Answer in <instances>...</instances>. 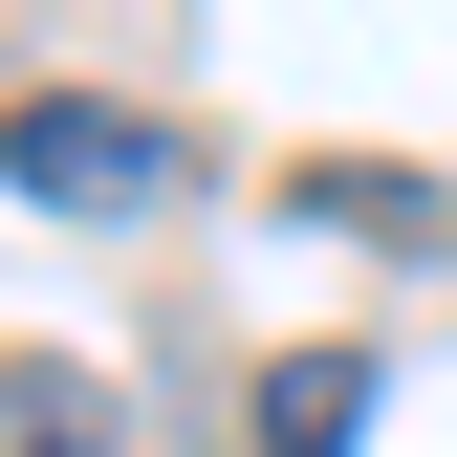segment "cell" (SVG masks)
I'll return each instance as SVG.
<instances>
[{"label":"cell","mask_w":457,"mask_h":457,"mask_svg":"<svg viewBox=\"0 0 457 457\" xmlns=\"http://www.w3.org/2000/svg\"><path fill=\"white\" fill-rule=\"evenodd\" d=\"M0 196H44V218H175V131L109 109V87H22L0 109Z\"/></svg>","instance_id":"6da1fadb"},{"label":"cell","mask_w":457,"mask_h":457,"mask_svg":"<svg viewBox=\"0 0 457 457\" xmlns=\"http://www.w3.org/2000/svg\"><path fill=\"white\" fill-rule=\"evenodd\" d=\"M283 218H305V240H370V262H436V240H457V196L414 175V153H305Z\"/></svg>","instance_id":"7a4b0ae2"},{"label":"cell","mask_w":457,"mask_h":457,"mask_svg":"<svg viewBox=\"0 0 457 457\" xmlns=\"http://www.w3.org/2000/svg\"><path fill=\"white\" fill-rule=\"evenodd\" d=\"M370 392H392L370 349H283V370H262V457H349V436H370Z\"/></svg>","instance_id":"3957f363"},{"label":"cell","mask_w":457,"mask_h":457,"mask_svg":"<svg viewBox=\"0 0 457 457\" xmlns=\"http://www.w3.org/2000/svg\"><path fill=\"white\" fill-rule=\"evenodd\" d=\"M0 457H109V392L66 349H0Z\"/></svg>","instance_id":"277c9868"}]
</instances>
